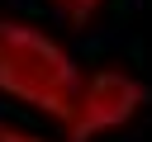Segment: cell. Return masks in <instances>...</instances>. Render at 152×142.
Segmentation results:
<instances>
[{"instance_id": "1", "label": "cell", "mask_w": 152, "mask_h": 142, "mask_svg": "<svg viewBox=\"0 0 152 142\" xmlns=\"http://www.w3.org/2000/svg\"><path fill=\"white\" fill-rule=\"evenodd\" d=\"M81 85H86L81 62L52 33L0 14V95H10L66 128L76 118Z\"/></svg>"}, {"instance_id": "2", "label": "cell", "mask_w": 152, "mask_h": 142, "mask_svg": "<svg viewBox=\"0 0 152 142\" xmlns=\"http://www.w3.org/2000/svg\"><path fill=\"white\" fill-rule=\"evenodd\" d=\"M142 104H147V85H142L133 71L100 66V71L86 76L81 99H76V118H71L62 133H66V142H95V137H104V133L128 128Z\"/></svg>"}, {"instance_id": "3", "label": "cell", "mask_w": 152, "mask_h": 142, "mask_svg": "<svg viewBox=\"0 0 152 142\" xmlns=\"http://www.w3.org/2000/svg\"><path fill=\"white\" fill-rule=\"evenodd\" d=\"M100 5H104V0H66L62 9H66V24H71V28H86V24L100 14Z\"/></svg>"}, {"instance_id": "4", "label": "cell", "mask_w": 152, "mask_h": 142, "mask_svg": "<svg viewBox=\"0 0 152 142\" xmlns=\"http://www.w3.org/2000/svg\"><path fill=\"white\" fill-rule=\"evenodd\" d=\"M0 142H48V137L24 133V128H14V123H0Z\"/></svg>"}, {"instance_id": "5", "label": "cell", "mask_w": 152, "mask_h": 142, "mask_svg": "<svg viewBox=\"0 0 152 142\" xmlns=\"http://www.w3.org/2000/svg\"><path fill=\"white\" fill-rule=\"evenodd\" d=\"M57 5H66V0H57Z\"/></svg>"}]
</instances>
